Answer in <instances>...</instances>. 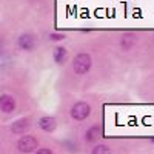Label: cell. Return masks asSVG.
I'll use <instances>...</instances> for the list:
<instances>
[{"mask_svg": "<svg viewBox=\"0 0 154 154\" xmlns=\"http://www.w3.org/2000/svg\"><path fill=\"white\" fill-rule=\"evenodd\" d=\"M34 154H54L53 151H51L49 148H38Z\"/></svg>", "mask_w": 154, "mask_h": 154, "instance_id": "5bb4252c", "label": "cell"}, {"mask_svg": "<svg viewBox=\"0 0 154 154\" xmlns=\"http://www.w3.org/2000/svg\"><path fill=\"white\" fill-rule=\"evenodd\" d=\"M69 116H71V119L77 122H83L91 116V105L86 103V102H77V103L71 106Z\"/></svg>", "mask_w": 154, "mask_h": 154, "instance_id": "7a4b0ae2", "label": "cell"}, {"mask_svg": "<svg viewBox=\"0 0 154 154\" xmlns=\"http://www.w3.org/2000/svg\"><path fill=\"white\" fill-rule=\"evenodd\" d=\"M91 154H112L111 148L108 145H103V143H99L96 145L93 149H91Z\"/></svg>", "mask_w": 154, "mask_h": 154, "instance_id": "8fae6325", "label": "cell"}, {"mask_svg": "<svg viewBox=\"0 0 154 154\" xmlns=\"http://www.w3.org/2000/svg\"><path fill=\"white\" fill-rule=\"evenodd\" d=\"M16 99L9 96V94H2L0 96V109H2V112L5 114H9L16 109Z\"/></svg>", "mask_w": 154, "mask_h": 154, "instance_id": "52a82bcc", "label": "cell"}, {"mask_svg": "<svg viewBox=\"0 0 154 154\" xmlns=\"http://www.w3.org/2000/svg\"><path fill=\"white\" fill-rule=\"evenodd\" d=\"M63 145L68 146L66 149H68V151H71V152H75L77 149H79V146H77V143H75V142H63Z\"/></svg>", "mask_w": 154, "mask_h": 154, "instance_id": "7c38bea8", "label": "cell"}, {"mask_svg": "<svg viewBox=\"0 0 154 154\" xmlns=\"http://www.w3.org/2000/svg\"><path fill=\"white\" fill-rule=\"evenodd\" d=\"M102 137V126L100 125H93V126H89L88 130L85 131V140L89 143H96L97 140Z\"/></svg>", "mask_w": 154, "mask_h": 154, "instance_id": "ba28073f", "label": "cell"}, {"mask_svg": "<svg viewBox=\"0 0 154 154\" xmlns=\"http://www.w3.org/2000/svg\"><path fill=\"white\" fill-rule=\"evenodd\" d=\"M37 148H38V140L34 136H29V134L22 136L19 139V142H17V149L20 152H25V154L35 152Z\"/></svg>", "mask_w": 154, "mask_h": 154, "instance_id": "3957f363", "label": "cell"}, {"mask_svg": "<svg viewBox=\"0 0 154 154\" xmlns=\"http://www.w3.org/2000/svg\"><path fill=\"white\" fill-rule=\"evenodd\" d=\"M29 126H31L29 119L22 117V119H17L16 122H12V125L9 126V130H11L12 134H17V136L22 137V136H25V133L29 130Z\"/></svg>", "mask_w": 154, "mask_h": 154, "instance_id": "5b68a950", "label": "cell"}, {"mask_svg": "<svg viewBox=\"0 0 154 154\" xmlns=\"http://www.w3.org/2000/svg\"><path fill=\"white\" fill-rule=\"evenodd\" d=\"M93 66V59L88 53H80L72 59V71L79 75L86 74Z\"/></svg>", "mask_w": 154, "mask_h": 154, "instance_id": "6da1fadb", "label": "cell"}, {"mask_svg": "<svg viewBox=\"0 0 154 154\" xmlns=\"http://www.w3.org/2000/svg\"><path fill=\"white\" fill-rule=\"evenodd\" d=\"M49 40H54V42H59V40H63L65 38V35L63 34H49Z\"/></svg>", "mask_w": 154, "mask_h": 154, "instance_id": "4fadbf2b", "label": "cell"}, {"mask_svg": "<svg viewBox=\"0 0 154 154\" xmlns=\"http://www.w3.org/2000/svg\"><path fill=\"white\" fill-rule=\"evenodd\" d=\"M151 143H152V145H154V137H152V139H151Z\"/></svg>", "mask_w": 154, "mask_h": 154, "instance_id": "9a60e30c", "label": "cell"}, {"mask_svg": "<svg viewBox=\"0 0 154 154\" xmlns=\"http://www.w3.org/2000/svg\"><path fill=\"white\" fill-rule=\"evenodd\" d=\"M37 45V40H35V35L29 34V32H25V34H20L19 38H17V46L22 49V51H32Z\"/></svg>", "mask_w": 154, "mask_h": 154, "instance_id": "277c9868", "label": "cell"}, {"mask_svg": "<svg viewBox=\"0 0 154 154\" xmlns=\"http://www.w3.org/2000/svg\"><path fill=\"white\" fill-rule=\"evenodd\" d=\"M53 60L57 65H63L68 60V49L65 46H56L53 51Z\"/></svg>", "mask_w": 154, "mask_h": 154, "instance_id": "9c48e42d", "label": "cell"}, {"mask_svg": "<svg viewBox=\"0 0 154 154\" xmlns=\"http://www.w3.org/2000/svg\"><path fill=\"white\" fill-rule=\"evenodd\" d=\"M136 45V37L134 35H131V34H125L122 38H120V46L123 48V49H131L133 46Z\"/></svg>", "mask_w": 154, "mask_h": 154, "instance_id": "30bf717a", "label": "cell"}, {"mask_svg": "<svg viewBox=\"0 0 154 154\" xmlns=\"http://www.w3.org/2000/svg\"><path fill=\"white\" fill-rule=\"evenodd\" d=\"M37 125L45 133H54L57 128V119L53 117V116H43L42 119H38Z\"/></svg>", "mask_w": 154, "mask_h": 154, "instance_id": "8992f818", "label": "cell"}]
</instances>
